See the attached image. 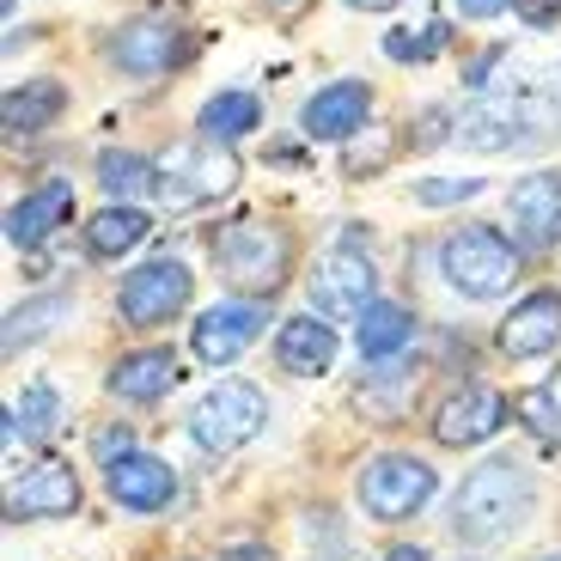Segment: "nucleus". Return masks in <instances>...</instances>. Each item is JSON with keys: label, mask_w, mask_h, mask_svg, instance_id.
<instances>
[{"label": "nucleus", "mask_w": 561, "mask_h": 561, "mask_svg": "<svg viewBox=\"0 0 561 561\" xmlns=\"http://www.w3.org/2000/svg\"><path fill=\"white\" fill-rule=\"evenodd\" d=\"M525 513H531V477H525L513 458H494V463H482V470L463 477L458 501H451V531H458L463 543H494V537H506Z\"/></svg>", "instance_id": "nucleus-1"}, {"label": "nucleus", "mask_w": 561, "mask_h": 561, "mask_svg": "<svg viewBox=\"0 0 561 561\" xmlns=\"http://www.w3.org/2000/svg\"><path fill=\"white\" fill-rule=\"evenodd\" d=\"M214 263L232 287L244 294H275L287 280V263H294V239L280 232L275 220H256V214H239L214 232Z\"/></svg>", "instance_id": "nucleus-2"}, {"label": "nucleus", "mask_w": 561, "mask_h": 561, "mask_svg": "<svg viewBox=\"0 0 561 561\" xmlns=\"http://www.w3.org/2000/svg\"><path fill=\"white\" fill-rule=\"evenodd\" d=\"M239 183V159L226 153V140H178V147H165V159H159V190L153 196L165 202V208H208L214 196H226Z\"/></svg>", "instance_id": "nucleus-3"}, {"label": "nucleus", "mask_w": 561, "mask_h": 561, "mask_svg": "<svg viewBox=\"0 0 561 561\" xmlns=\"http://www.w3.org/2000/svg\"><path fill=\"white\" fill-rule=\"evenodd\" d=\"M439 268L458 294L470 299H501L513 280H519V244H506L489 226H463L439 244Z\"/></svg>", "instance_id": "nucleus-4"}, {"label": "nucleus", "mask_w": 561, "mask_h": 561, "mask_svg": "<svg viewBox=\"0 0 561 561\" xmlns=\"http://www.w3.org/2000/svg\"><path fill=\"white\" fill-rule=\"evenodd\" d=\"M263 415H268V403H263L256 385L226 379V385H214V391L196 403L190 434H196L202 451H239V446H251V439L263 434Z\"/></svg>", "instance_id": "nucleus-5"}, {"label": "nucleus", "mask_w": 561, "mask_h": 561, "mask_svg": "<svg viewBox=\"0 0 561 561\" xmlns=\"http://www.w3.org/2000/svg\"><path fill=\"white\" fill-rule=\"evenodd\" d=\"M190 268L178 263V256H153V263H140L135 275L123 280V323H135V330H153V323L178 318L183 306H190Z\"/></svg>", "instance_id": "nucleus-6"}, {"label": "nucleus", "mask_w": 561, "mask_h": 561, "mask_svg": "<svg viewBox=\"0 0 561 561\" xmlns=\"http://www.w3.org/2000/svg\"><path fill=\"white\" fill-rule=\"evenodd\" d=\"M506 226L519 251H549L561 239V171H525L506 190Z\"/></svg>", "instance_id": "nucleus-7"}, {"label": "nucleus", "mask_w": 561, "mask_h": 561, "mask_svg": "<svg viewBox=\"0 0 561 561\" xmlns=\"http://www.w3.org/2000/svg\"><path fill=\"white\" fill-rule=\"evenodd\" d=\"M427 494H434V470L421 458H379L360 477V501L373 519H409L427 506Z\"/></svg>", "instance_id": "nucleus-8"}, {"label": "nucleus", "mask_w": 561, "mask_h": 561, "mask_svg": "<svg viewBox=\"0 0 561 561\" xmlns=\"http://www.w3.org/2000/svg\"><path fill=\"white\" fill-rule=\"evenodd\" d=\"M366 306H373V263L342 244L311 275V311L318 318H366Z\"/></svg>", "instance_id": "nucleus-9"}, {"label": "nucleus", "mask_w": 561, "mask_h": 561, "mask_svg": "<svg viewBox=\"0 0 561 561\" xmlns=\"http://www.w3.org/2000/svg\"><path fill=\"white\" fill-rule=\"evenodd\" d=\"M111 61L135 80H159L183 61V25L171 19H128L123 31L111 37Z\"/></svg>", "instance_id": "nucleus-10"}, {"label": "nucleus", "mask_w": 561, "mask_h": 561, "mask_svg": "<svg viewBox=\"0 0 561 561\" xmlns=\"http://www.w3.org/2000/svg\"><path fill=\"white\" fill-rule=\"evenodd\" d=\"M263 299H226V306H214V311H202L196 318V354L208 366H226V360H239L244 348H251L256 336H263Z\"/></svg>", "instance_id": "nucleus-11"}, {"label": "nucleus", "mask_w": 561, "mask_h": 561, "mask_svg": "<svg viewBox=\"0 0 561 561\" xmlns=\"http://www.w3.org/2000/svg\"><path fill=\"white\" fill-rule=\"evenodd\" d=\"M506 427V397L489 385H463L458 397H446V409L434 415L439 446H477V439L501 434Z\"/></svg>", "instance_id": "nucleus-12"}, {"label": "nucleus", "mask_w": 561, "mask_h": 561, "mask_svg": "<svg viewBox=\"0 0 561 561\" xmlns=\"http://www.w3.org/2000/svg\"><path fill=\"white\" fill-rule=\"evenodd\" d=\"M561 342V294H525L501 323V348L513 360H537Z\"/></svg>", "instance_id": "nucleus-13"}, {"label": "nucleus", "mask_w": 561, "mask_h": 561, "mask_svg": "<svg viewBox=\"0 0 561 561\" xmlns=\"http://www.w3.org/2000/svg\"><path fill=\"white\" fill-rule=\"evenodd\" d=\"M73 506H80V482H73L68 463H37L7 494V513L13 519H56V513H73Z\"/></svg>", "instance_id": "nucleus-14"}, {"label": "nucleus", "mask_w": 561, "mask_h": 561, "mask_svg": "<svg viewBox=\"0 0 561 561\" xmlns=\"http://www.w3.org/2000/svg\"><path fill=\"white\" fill-rule=\"evenodd\" d=\"M68 214H73V190L61 178L43 183V190H31L25 202H13V208H7V244H13V251H37V244L49 239Z\"/></svg>", "instance_id": "nucleus-15"}, {"label": "nucleus", "mask_w": 561, "mask_h": 561, "mask_svg": "<svg viewBox=\"0 0 561 561\" xmlns=\"http://www.w3.org/2000/svg\"><path fill=\"white\" fill-rule=\"evenodd\" d=\"M366 111H373V92H366L360 80H336L306 104V123L299 128H306L311 140H348L354 128H366Z\"/></svg>", "instance_id": "nucleus-16"}, {"label": "nucleus", "mask_w": 561, "mask_h": 561, "mask_svg": "<svg viewBox=\"0 0 561 561\" xmlns=\"http://www.w3.org/2000/svg\"><path fill=\"white\" fill-rule=\"evenodd\" d=\"M104 482H111V494L123 506H135V513H159V506L171 501V463L165 458H147V451H128V458L104 463Z\"/></svg>", "instance_id": "nucleus-17"}, {"label": "nucleus", "mask_w": 561, "mask_h": 561, "mask_svg": "<svg viewBox=\"0 0 561 561\" xmlns=\"http://www.w3.org/2000/svg\"><path fill=\"white\" fill-rule=\"evenodd\" d=\"M275 360L299 379H318L336 366V330L323 318H287L280 323V342H275Z\"/></svg>", "instance_id": "nucleus-18"}, {"label": "nucleus", "mask_w": 561, "mask_h": 561, "mask_svg": "<svg viewBox=\"0 0 561 561\" xmlns=\"http://www.w3.org/2000/svg\"><path fill=\"white\" fill-rule=\"evenodd\" d=\"M171 385H178L171 348H140V354H128V360L111 366V391L128 397V403H153V397L171 391Z\"/></svg>", "instance_id": "nucleus-19"}, {"label": "nucleus", "mask_w": 561, "mask_h": 561, "mask_svg": "<svg viewBox=\"0 0 561 561\" xmlns=\"http://www.w3.org/2000/svg\"><path fill=\"white\" fill-rule=\"evenodd\" d=\"M519 123H525L519 104H477L470 116H458L451 135H458L463 147H477V153H501V147H513V140L525 135Z\"/></svg>", "instance_id": "nucleus-20"}, {"label": "nucleus", "mask_w": 561, "mask_h": 561, "mask_svg": "<svg viewBox=\"0 0 561 561\" xmlns=\"http://www.w3.org/2000/svg\"><path fill=\"white\" fill-rule=\"evenodd\" d=\"M409 330H415V318L403 306H366V318H354V348L366 360H391L409 342Z\"/></svg>", "instance_id": "nucleus-21"}, {"label": "nucleus", "mask_w": 561, "mask_h": 561, "mask_svg": "<svg viewBox=\"0 0 561 561\" xmlns=\"http://www.w3.org/2000/svg\"><path fill=\"white\" fill-rule=\"evenodd\" d=\"M256 123H263V99H256V92H214V99L202 104V135L208 140H239V135H251Z\"/></svg>", "instance_id": "nucleus-22"}, {"label": "nucleus", "mask_w": 561, "mask_h": 561, "mask_svg": "<svg viewBox=\"0 0 561 561\" xmlns=\"http://www.w3.org/2000/svg\"><path fill=\"white\" fill-rule=\"evenodd\" d=\"M147 232H153V220H147L140 208H104L99 220H85V244H92V256H123V251H135Z\"/></svg>", "instance_id": "nucleus-23"}, {"label": "nucleus", "mask_w": 561, "mask_h": 561, "mask_svg": "<svg viewBox=\"0 0 561 561\" xmlns=\"http://www.w3.org/2000/svg\"><path fill=\"white\" fill-rule=\"evenodd\" d=\"M61 104H68V85H61V80H25L19 92H7V128H43V123H56Z\"/></svg>", "instance_id": "nucleus-24"}, {"label": "nucleus", "mask_w": 561, "mask_h": 561, "mask_svg": "<svg viewBox=\"0 0 561 561\" xmlns=\"http://www.w3.org/2000/svg\"><path fill=\"white\" fill-rule=\"evenodd\" d=\"M99 183L104 196H147V190H159V165H147L140 153H104Z\"/></svg>", "instance_id": "nucleus-25"}, {"label": "nucleus", "mask_w": 561, "mask_h": 561, "mask_svg": "<svg viewBox=\"0 0 561 561\" xmlns=\"http://www.w3.org/2000/svg\"><path fill=\"white\" fill-rule=\"evenodd\" d=\"M68 318V299H25V306H13V318H7V354L25 348V342H37L43 330H56V323Z\"/></svg>", "instance_id": "nucleus-26"}, {"label": "nucleus", "mask_w": 561, "mask_h": 561, "mask_svg": "<svg viewBox=\"0 0 561 561\" xmlns=\"http://www.w3.org/2000/svg\"><path fill=\"white\" fill-rule=\"evenodd\" d=\"M451 43V25L446 19H427V31H391L385 37V56L391 61H427V56H439Z\"/></svg>", "instance_id": "nucleus-27"}, {"label": "nucleus", "mask_w": 561, "mask_h": 561, "mask_svg": "<svg viewBox=\"0 0 561 561\" xmlns=\"http://www.w3.org/2000/svg\"><path fill=\"white\" fill-rule=\"evenodd\" d=\"M19 434H31V439H49L56 434V415H61V397L49 391V385H31L25 397H19Z\"/></svg>", "instance_id": "nucleus-28"}, {"label": "nucleus", "mask_w": 561, "mask_h": 561, "mask_svg": "<svg viewBox=\"0 0 561 561\" xmlns=\"http://www.w3.org/2000/svg\"><path fill=\"white\" fill-rule=\"evenodd\" d=\"M477 190H482L477 178H421V183H415V202L439 208V202H470Z\"/></svg>", "instance_id": "nucleus-29"}, {"label": "nucleus", "mask_w": 561, "mask_h": 561, "mask_svg": "<svg viewBox=\"0 0 561 561\" xmlns=\"http://www.w3.org/2000/svg\"><path fill=\"white\" fill-rule=\"evenodd\" d=\"M519 415H525V427H531L537 439H549V446H556V409H549L543 391H525L519 397Z\"/></svg>", "instance_id": "nucleus-30"}, {"label": "nucleus", "mask_w": 561, "mask_h": 561, "mask_svg": "<svg viewBox=\"0 0 561 561\" xmlns=\"http://www.w3.org/2000/svg\"><path fill=\"white\" fill-rule=\"evenodd\" d=\"M513 7H519V19H525V25H537V31L561 19V0H513Z\"/></svg>", "instance_id": "nucleus-31"}, {"label": "nucleus", "mask_w": 561, "mask_h": 561, "mask_svg": "<svg viewBox=\"0 0 561 561\" xmlns=\"http://www.w3.org/2000/svg\"><path fill=\"white\" fill-rule=\"evenodd\" d=\"M99 458H104V463L128 458V434H123V427H104V434H99Z\"/></svg>", "instance_id": "nucleus-32"}, {"label": "nucleus", "mask_w": 561, "mask_h": 561, "mask_svg": "<svg viewBox=\"0 0 561 561\" xmlns=\"http://www.w3.org/2000/svg\"><path fill=\"white\" fill-rule=\"evenodd\" d=\"M501 7H506V0H458V13H463V19H494Z\"/></svg>", "instance_id": "nucleus-33"}, {"label": "nucleus", "mask_w": 561, "mask_h": 561, "mask_svg": "<svg viewBox=\"0 0 561 561\" xmlns=\"http://www.w3.org/2000/svg\"><path fill=\"white\" fill-rule=\"evenodd\" d=\"M263 7H268V13H275V19H299V13H306V7H311V0H263Z\"/></svg>", "instance_id": "nucleus-34"}, {"label": "nucleus", "mask_w": 561, "mask_h": 561, "mask_svg": "<svg viewBox=\"0 0 561 561\" xmlns=\"http://www.w3.org/2000/svg\"><path fill=\"white\" fill-rule=\"evenodd\" d=\"M543 397H549V409H556V446H561V373L543 385Z\"/></svg>", "instance_id": "nucleus-35"}, {"label": "nucleus", "mask_w": 561, "mask_h": 561, "mask_svg": "<svg viewBox=\"0 0 561 561\" xmlns=\"http://www.w3.org/2000/svg\"><path fill=\"white\" fill-rule=\"evenodd\" d=\"M348 7H354V13H391L397 0H348Z\"/></svg>", "instance_id": "nucleus-36"}, {"label": "nucleus", "mask_w": 561, "mask_h": 561, "mask_svg": "<svg viewBox=\"0 0 561 561\" xmlns=\"http://www.w3.org/2000/svg\"><path fill=\"white\" fill-rule=\"evenodd\" d=\"M226 561H268V556H263V549H232Z\"/></svg>", "instance_id": "nucleus-37"}, {"label": "nucleus", "mask_w": 561, "mask_h": 561, "mask_svg": "<svg viewBox=\"0 0 561 561\" xmlns=\"http://www.w3.org/2000/svg\"><path fill=\"white\" fill-rule=\"evenodd\" d=\"M385 561H427V556H421V549H391Z\"/></svg>", "instance_id": "nucleus-38"}, {"label": "nucleus", "mask_w": 561, "mask_h": 561, "mask_svg": "<svg viewBox=\"0 0 561 561\" xmlns=\"http://www.w3.org/2000/svg\"><path fill=\"white\" fill-rule=\"evenodd\" d=\"M543 561H561V556H543Z\"/></svg>", "instance_id": "nucleus-39"}]
</instances>
